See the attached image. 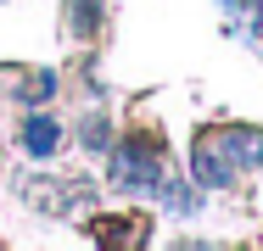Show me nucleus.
<instances>
[{
    "label": "nucleus",
    "instance_id": "obj_1",
    "mask_svg": "<svg viewBox=\"0 0 263 251\" xmlns=\"http://www.w3.org/2000/svg\"><path fill=\"white\" fill-rule=\"evenodd\" d=\"M162 151L152 140H129V145L112 151V184L118 190H135V196H157L162 190Z\"/></svg>",
    "mask_w": 263,
    "mask_h": 251
},
{
    "label": "nucleus",
    "instance_id": "obj_7",
    "mask_svg": "<svg viewBox=\"0 0 263 251\" xmlns=\"http://www.w3.org/2000/svg\"><path fill=\"white\" fill-rule=\"evenodd\" d=\"M84 145H90V151H106V123H101V117L84 123Z\"/></svg>",
    "mask_w": 263,
    "mask_h": 251
},
{
    "label": "nucleus",
    "instance_id": "obj_2",
    "mask_svg": "<svg viewBox=\"0 0 263 251\" xmlns=\"http://www.w3.org/2000/svg\"><path fill=\"white\" fill-rule=\"evenodd\" d=\"M191 168H196V184L202 190H224V184H235V156L224 151V140L218 134H202L196 140V151H191Z\"/></svg>",
    "mask_w": 263,
    "mask_h": 251
},
{
    "label": "nucleus",
    "instance_id": "obj_5",
    "mask_svg": "<svg viewBox=\"0 0 263 251\" xmlns=\"http://www.w3.org/2000/svg\"><path fill=\"white\" fill-rule=\"evenodd\" d=\"M101 23V0H67V28L73 34H96Z\"/></svg>",
    "mask_w": 263,
    "mask_h": 251
},
{
    "label": "nucleus",
    "instance_id": "obj_8",
    "mask_svg": "<svg viewBox=\"0 0 263 251\" xmlns=\"http://www.w3.org/2000/svg\"><path fill=\"white\" fill-rule=\"evenodd\" d=\"M258 168H263V134H258Z\"/></svg>",
    "mask_w": 263,
    "mask_h": 251
},
{
    "label": "nucleus",
    "instance_id": "obj_6",
    "mask_svg": "<svg viewBox=\"0 0 263 251\" xmlns=\"http://www.w3.org/2000/svg\"><path fill=\"white\" fill-rule=\"evenodd\" d=\"M17 95L28 100V106H40V100H51V95H56V73H51V67H45V73H28V84H23Z\"/></svg>",
    "mask_w": 263,
    "mask_h": 251
},
{
    "label": "nucleus",
    "instance_id": "obj_4",
    "mask_svg": "<svg viewBox=\"0 0 263 251\" xmlns=\"http://www.w3.org/2000/svg\"><path fill=\"white\" fill-rule=\"evenodd\" d=\"M56 145H62V129H56L51 117H40V112H34V117L23 123V151H28V156H51Z\"/></svg>",
    "mask_w": 263,
    "mask_h": 251
},
{
    "label": "nucleus",
    "instance_id": "obj_3",
    "mask_svg": "<svg viewBox=\"0 0 263 251\" xmlns=\"http://www.w3.org/2000/svg\"><path fill=\"white\" fill-rule=\"evenodd\" d=\"M23 196L34 201L40 212H67V206L90 201V184H79V179H73V184H62L56 173H34V179L23 184Z\"/></svg>",
    "mask_w": 263,
    "mask_h": 251
}]
</instances>
